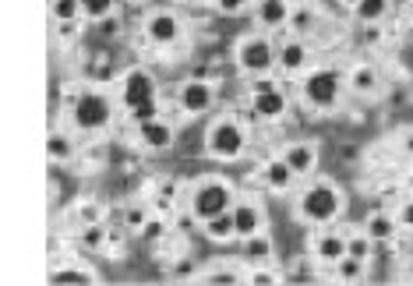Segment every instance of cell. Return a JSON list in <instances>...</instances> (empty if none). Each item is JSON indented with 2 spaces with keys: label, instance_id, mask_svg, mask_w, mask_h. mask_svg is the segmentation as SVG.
<instances>
[{
  "label": "cell",
  "instance_id": "1",
  "mask_svg": "<svg viewBox=\"0 0 413 286\" xmlns=\"http://www.w3.org/2000/svg\"><path fill=\"white\" fill-rule=\"evenodd\" d=\"M339 212V194L332 184H314L301 194V216L311 223H328Z\"/></svg>",
  "mask_w": 413,
  "mask_h": 286
},
{
  "label": "cell",
  "instance_id": "2",
  "mask_svg": "<svg viewBox=\"0 0 413 286\" xmlns=\"http://www.w3.org/2000/svg\"><path fill=\"white\" fill-rule=\"evenodd\" d=\"M244 149V131L233 120H219L208 127V152L215 159H237Z\"/></svg>",
  "mask_w": 413,
  "mask_h": 286
},
{
  "label": "cell",
  "instance_id": "3",
  "mask_svg": "<svg viewBox=\"0 0 413 286\" xmlns=\"http://www.w3.org/2000/svg\"><path fill=\"white\" fill-rule=\"evenodd\" d=\"M109 120V99L103 92H82L75 99V124L85 131H96Z\"/></svg>",
  "mask_w": 413,
  "mask_h": 286
},
{
  "label": "cell",
  "instance_id": "4",
  "mask_svg": "<svg viewBox=\"0 0 413 286\" xmlns=\"http://www.w3.org/2000/svg\"><path fill=\"white\" fill-rule=\"evenodd\" d=\"M276 60H279V53L272 50V43H269V39H244V43H240V50H237V64H240L244 71H251V75L269 71Z\"/></svg>",
  "mask_w": 413,
  "mask_h": 286
},
{
  "label": "cell",
  "instance_id": "5",
  "mask_svg": "<svg viewBox=\"0 0 413 286\" xmlns=\"http://www.w3.org/2000/svg\"><path fill=\"white\" fill-rule=\"evenodd\" d=\"M230 201H233V194H230V188H226V184L208 181V184H202V188L195 191L191 208H195V216H198V219H212V216L226 212V208H230Z\"/></svg>",
  "mask_w": 413,
  "mask_h": 286
},
{
  "label": "cell",
  "instance_id": "6",
  "mask_svg": "<svg viewBox=\"0 0 413 286\" xmlns=\"http://www.w3.org/2000/svg\"><path fill=\"white\" fill-rule=\"evenodd\" d=\"M304 95L314 106H321V110L336 106V99H339V75L336 71H311L308 82H304Z\"/></svg>",
  "mask_w": 413,
  "mask_h": 286
},
{
  "label": "cell",
  "instance_id": "7",
  "mask_svg": "<svg viewBox=\"0 0 413 286\" xmlns=\"http://www.w3.org/2000/svg\"><path fill=\"white\" fill-rule=\"evenodd\" d=\"M152 99H156V82H152L149 71H131L124 78V102H127V110H134L141 102H152Z\"/></svg>",
  "mask_w": 413,
  "mask_h": 286
},
{
  "label": "cell",
  "instance_id": "8",
  "mask_svg": "<svg viewBox=\"0 0 413 286\" xmlns=\"http://www.w3.org/2000/svg\"><path fill=\"white\" fill-rule=\"evenodd\" d=\"M145 32H149V39H152V43H173V39H177V32H181V21H177L170 11H159V14H152V18H149Z\"/></svg>",
  "mask_w": 413,
  "mask_h": 286
},
{
  "label": "cell",
  "instance_id": "9",
  "mask_svg": "<svg viewBox=\"0 0 413 286\" xmlns=\"http://www.w3.org/2000/svg\"><path fill=\"white\" fill-rule=\"evenodd\" d=\"M181 106L188 113H205L208 106H212V85H205V82H188L181 89Z\"/></svg>",
  "mask_w": 413,
  "mask_h": 286
},
{
  "label": "cell",
  "instance_id": "10",
  "mask_svg": "<svg viewBox=\"0 0 413 286\" xmlns=\"http://www.w3.org/2000/svg\"><path fill=\"white\" fill-rule=\"evenodd\" d=\"M138 134H141V142H145L149 149H170V145H173V127L163 124L159 117L149 120V124H138Z\"/></svg>",
  "mask_w": 413,
  "mask_h": 286
},
{
  "label": "cell",
  "instance_id": "11",
  "mask_svg": "<svg viewBox=\"0 0 413 286\" xmlns=\"http://www.w3.org/2000/svg\"><path fill=\"white\" fill-rule=\"evenodd\" d=\"M254 113L265 117V120H276L286 113V95L279 89H269V92H254Z\"/></svg>",
  "mask_w": 413,
  "mask_h": 286
},
{
  "label": "cell",
  "instance_id": "12",
  "mask_svg": "<svg viewBox=\"0 0 413 286\" xmlns=\"http://www.w3.org/2000/svg\"><path fill=\"white\" fill-rule=\"evenodd\" d=\"M233 223H237V233L240 237H254L262 230V212L254 205H237L233 208Z\"/></svg>",
  "mask_w": 413,
  "mask_h": 286
},
{
  "label": "cell",
  "instance_id": "13",
  "mask_svg": "<svg viewBox=\"0 0 413 286\" xmlns=\"http://www.w3.org/2000/svg\"><path fill=\"white\" fill-rule=\"evenodd\" d=\"M258 18H262V25L279 28V25L290 21V7H286V0H262L258 4Z\"/></svg>",
  "mask_w": 413,
  "mask_h": 286
},
{
  "label": "cell",
  "instance_id": "14",
  "mask_svg": "<svg viewBox=\"0 0 413 286\" xmlns=\"http://www.w3.org/2000/svg\"><path fill=\"white\" fill-rule=\"evenodd\" d=\"M205 233L212 237V240H230V237L237 233V223H233V208H226V212H219V216L205 219Z\"/></svg>",
  "mask_w": 413,
  "mask_h": 286
},
{
  "label": "cell",
  "instance_id": "15",
  "mask_svg": "<svg viewBox=\"0 0 413 286\" xmlns=\"http://www.w3.org/2000/svg\"><path fill=\"white\" fill-rule=\"evenodd\" d=\"M283 159L290 163V170H294V174H308L311 166H314V145H308V142H301V145H290Z\"/></svg>",
  "mask_w": 413,
  "mask_h": 286
},
{
  "label": "cell",
  "instance_id": "16",
  "mask_svg": "<svg viewBox=\"0 0 413 286\" xmlns=\"http://www.w3.org/2000/svg\"><path fill=\"white\" fill-rule=\"evenodd\" d=\"M314 255H318V258H325V262H339V258L346 255V240H343V237H336V233H325V237H318Z\"/></svg>",
  "mask_w": 413,
  "mask_h": 286
},
{
  "label": "cell",
  "instance_id": "17",
  "mask_svg": "<svg viewBox=\"0 0 413 286\" xmlns=\"http://www.w3.org/2000/svg\"><path fill=\"white\" fill-rule=\"evenodd\" d=\"M364 233H368L371 240H389V237L396 233V219H392V216H385V212H375V216L368 219Z\"/></svg>",
  "mask_w": 413,
  "mask_h": 286
},
{
  "label": "cell",
  "instance_id": "18",
  "mask_svg": "<svg viewBox=\"0 0 413 286\" xmlns=\"http://www.w3.org/2000/svg\"><path fill=\"white\" fill-rule=\"evenodd\" d=\"M294 177H297V174L290 170L286 159H272V163L265 166V181H269V188H290Z\"/></svg>",
  "mask_w": 413,
  "mask_h": 286
},
{
  "label": "cell",
  "instance_id": "19",
  "mask_svg": "<svg viewBox=\"0 0 413 286\" xmlns=\"http://www.w3.org/2000/svg\"><path fill=\"white\" fill-rule=\"evenodd\" d=\"M279 64H283L286 71H301V68L308 64V50H304V43H286V46L279 50Z\"/></svg>",
  "mask_w": 413,
  "mask_h": 286
},
{
  "label": "cell",
  "instance_id": "20",
  "mask_svg": "<svg viewBox=\"0 0 413 286\" xmlns=\"http://www.w3.org/2000/svg\"><path fill=\"white\" fill-rule=\"evenodd\" d=\"M353 11H357V18H360V21L375 25V21H382V18L389 14V0H360Z\"/></svg>",
  "mask_w": 413,
  "mask_h": 286
},
{
  "label": "cell",
  "instance_id": "21",
  "mask_svg": "<svg viewBox=\"0 0 413 286\" xmlns=\"http://www.w3.org/2000/svg\"><path fill=\"white\" fill-rule=\"evenodd\" d=\"M46 152H50L57 163H68V159L75 156V145H71V138H68V134H60V131H57V134H50V142H46Z\"/></svg>",
  "mask_w": 413,
  "mask_h": 286
},
{
  "label": "cell",
  "instance_id": "22",
  "mask_svg": "<svg viewBox=\"0 0 413 286\" xmlns=\"http://www.w3.org/2000/svg\"><path fill=\"white\" fill-rule=\"evenodd\" d=\"M272 255V240H265V237H244V258H254V262H262V258H269Z\"/></svg>",
  "mask_w": 413,
  "mask_h": 286
},
{
  "label": "cell",
  "instance_id": "23",
  "mask_svg": "<svg viewBox=\"0 0 413 286\" xmlns=\"http://www.w3.org/2000/svg\"><path fill=\"white\" fill-rule=\"evenodd\" d=\"M336 265H339V280H346V283H353V280H360V276H364V258L343 255Z\"/></svg>",
  "mask_w": 413,
  "mask_h": 286
},
{
  "label": "cell",
  "instance_id": "24",
  "mask_svg": "<svg viewBox=\"0 0 413 286\" xmlns=\"http://www.w3.org/2000/svg\"><path fill=\"white\" fill-rule=\"evenodd\" d=\"M50 283H96V276L85 269H57L50 276Z\"/></svg>",
  "mask_w": 413,
  "mask_h": 286
},
{
  "label": "cell",
  "instance_id": "25",
  "mask_svg": "<svg viewBox=\"0 0 413 286\" xmlns=\"http://www.w3.org/2000/svg\"><path fill=\"white\" fill-rule=\"evenodd\" d=\"M53 14L60 21H78V14L85 11H82V0H53Z\"/></svg>",
  "mask_w": 413,
  "mask_h": 286
},
{
  "label": "cell",
  "instance_id": "26",
  "mask_svg": "<svg viewBox=\"0 0 413 286\" xmlns=\"http://www.w3.org/2000/svg\"><path fill=\"white\" fill-rule=\"evenodd\" d=\"M350 82H353V89H357V92H371V89L378 85V75H375L371 68H357V71L350 75Z\"/></svg>",
  "mask_w": 413,
  "mask_h": 286
},
{
  "label": "cell",
  "instance_id": "27",
  "mask_svg": "<svg viewBox=\"0 0 413 286\" xmlns=\"http://www.w3.org/2000/svg\"><path fill=\"white\" fill-rule=\"evenodd\" d=\"M82 244H85V248H92V251H100V248L106 244L103 223H89V226H85V233H82Z\"/></svg>",
  "mask_w": 413,
  "mask_h": 286
},
{
  "label": "cell",
  "instance_id": "28",
  "mask_svg": "<svg viewBox=\"0 0 413 286\" xmlns=\"http://www.w3.org/2000/svg\"><path fill=\"white\" fill-rule=\"evenodd\" d=\"M371 244H375V240H371L368 233H364V237H350V240H346V255L368 262V258H371Z\"/></svg>",
  "mask_w": 413,
  "mask_h": 286
},
{
  "label": "cell",
  "instance_id": "29",
  "mask_svg": "<svg viewBox=\"0 0 413 286\" xmlns=\"http://www.w3.org/2000/svg\"><path fill=\"white\" fill-rule=\"evenodd\" d=\"M156 117H159L156 99H152V102H141V106H134V110H131V120H134V124H149V120H156Z\"/></svg>",
  "mask_w": 413,
  "mask_h": 286
},
{
  "label": "cell",
  "instance_id": "30",
  "mask_svg": "<svg viewBox=\"0 0 413 286\" xmlns=\"http://www.w3.org/2000/svg\"><path fill=\"white\" fill-rule=\"evenodd\" d=\"M138 233H141V240L152 244V240H159V237L166 233V223H163V219H145V226H141Z\"/></svg>",
  "mask_w": 413,
  "mask_h": 286
},
{
  "label": "cell",
  "instance_id": "31",
  "mask_svg": "<svg viewBox=\"0 0 413 286\" xmlns=\"http://www.w3.org/2000/svg\"><path fill=\"white\" fill-rule=\"evenodd\" d=\"M109 7H113V0H82V11L89 14V18H106L109 14Z\"/></svg>",
  "mask_w": 413,
  "mask_h": 286
},
{
  "label": "cell",
  "instance_id": "32",
  "mask_svg": "<svg viewBox=\"0 0 413 286\" xmlns=\"http://www.w3.org/2000/svg\"><path fill=\"white\" fill-rule=\"evenodd\" d=\"M208 283H240V272H230V269H215L205 276Z\"/></svg>",
  "mask_w": 413,
  "mask_h": 286
},
{
  "label": "cell",
  "instance_id": "33",
  "mask_svg": "<svg viewBox=\"0 0 413 286\" xmlns=\"http://www.w3.org/2000/svg\"><path fill=\"white\" fill-rule=\"evenodd\" d=\"M100 32H103V39H113L120 32V21L113 14H106V18H100Z\"/></svg>",
  "mask_w": 413,
  "mask_h": 286
},
{
  "label": "cell",
  "instance_id": "34",
  "mask_svg": "<svg viewBox=\"0 0 413 286\" xmlns=\"http://www.w3.org/2000/svg\"><path fill=\"white\" fill-rule=\"evenodd\" d=\"M124 223H127L131 230H141V226H145V208H127Z\"/></svg>",
  "mask_w": 413,
  "mask_h": 286
},
{
  "label": "cell",
  "instance_id": "35",
  "mask_svg": "<svg viewBox=\"0 0 413 286\" xmlns=\"http://www.w3.org/2000/svg\"><path fill=\"white\" fill-rule=\"evenodd\" d=\"M215 4H219V11H222V14H237V11H244V4H247V0H215Z\"/></svg>",
  "mask_w": 413,
  "mask_h": 286
},
{
  "label": "cell",
  "instance_id": "36",
  "mask_svg": "<svg viewBox=\"0 0 413 286\" xmlns=\"http://www.w3.org/2000/svg\"><path fill=\"white\" fill-rule=\"evenodd\" d=\"M290 25H294L297 32H304V28L311 25V14H308V11H297V14H290Z\"/></svg>",
  "mask_w": 413,
  "mask_h": 286
},
{
  "label": "cell",
  "instance_id": "37",
  "mask_svg": "<svg viewBox=\"0 0 413 286\" xmlns=\"http://www.w3.org/2000/svg\"><path fill=\"white\" fill-rule=\"evenodd\" d=\"M82 223H100V205H82Z\"/></svg>",
  "mask_w": 413,
  "mask_h": 286
},
{
  "label": "cell",
  "instance_id": "38",
  "mask_svg": "<svg viewBox=\"0 0 413 286\" xmlns=\"http://www.w3.org/2000/svg\"><path fill=\"white\" fill-rule=\"evenodd\" d=\"M173 276H177V280H184V276L191 280V276H195V265H191V262H177V265H173Z\"/></svg>",
  "mask_w": 413,
  "mask_h": 286
},
{
  "label": "cell",
  "instance_id": "39",
  "mask_svg": "<svg viewBox=\"0 0 413 286\" xmlns=\"http://www.w3.org/2000/svg\"><path fill=\"white\" fill-rule=\"evenodd\" d=\"M399 223H403V226H413V201H407V205L399 208Z\"/></svg>",
  "mask_w": 413,
  "mask_h": 286
},
{
  "label": "cell",
  "instance_id": "40",
  "mask_svg": "<svg viewBox=\"0 0 413 286\" xmlns=\"http://www.w3.org/2000/svg\"><path fill=\"white\" fill-rule=\"evenodd\" d=\"M378 39H382V28L378 25H368L364 28V43H378Z\"/></svg>",
  "mask_w": 413,
  "mask_h": 286
},
{
  "label": "cell",
  "instance_id": "41",
  "mask_svg": "<svg viewBox=\"0 0 413 286\" xmlns=\"http://www.w3.org/2000/svg\"><path fill=\"white\" fill-rule=\"evenodd\" d=\"M339 159H343V163H353V159H357V149H353V145H343V149H339Z\"/></svg>",
  "mask_w": 413,
  "mask_h": 286
},
{
  "label": "cell",
  "instance_id": "42",
  "mask_svg": "<svg viewBox=\"0 0 413 286\" xmlns=\"http://www.w3.org/2000/svg\"><path fill=\"white\" fill-rule=\"evenodd\" d=\"M251 283H276V276H272V272H254Z\"/></svg>",
  "mask_w": 413,
  "mask_h": 286
},
{
  "label": "cell",
  "instance_id": "43",
  "mask_svg": "<svg viewBox=\"0 0 413 286\" xmlns=\"http://www.w3.org/2000/svg\"><path fill=\"white\" fill-rule=\"evenodd\" d=\"M177 226H181V230H191V226H195V219H191V216H181V223H177Z\"/></svg>",
  "mask_w": 413,
  "mask_h": 286
},
{
  "label": "cell",
  "instance_id": "44",
  "mask_svg": "<svg viewBox=\"0 0 413 286\" xmlns=\"http://www.w3.org/2000/svg\"><path fill=\"white\" fill-rule=\"evenodd\" d=\"M343 4H346V7H357V4H360V0H343Z\"/></svg>",
  "mask_w": 413,
  "mask_h": 286
},
{
  "label": "cell",
  "instance_id": "45",
  "mask_svg": "<svg viewBox=\"0 0 413 286\" xmlns=\"http://www.w3.org/2000/svg\"><path fill=\"white\" fill-rule=\"evenodd\" d=\"M407 149H410V152H413V134H410V138H407Z\"/></svg>",
  "mask_w": 413,
  "mask_h": 286
},
{
  "label": "cell",
  "instance_id": "46",
  "mask_svg": "<svg viewBox=\"0 0 413 286\" xmlns=\"http://www.w3.org/2000/svg\"><path fill=\"white\" fill-rule=\"evenodd\" d=\"M410 21H413V0H410Z\"/></svg>",
  "mask_w": 413,
  "mask_h": 286
},
{
  "label": "cell",
  "instance_id": "47",
  "mask_svg": "<svg viewBox=\"0 0 413 286\" xmlns=\"http://www.w3.org/2000/svg\"><path fill=\"white\" fill-rule=\"evenodd\" d=\"M410 237H413V226H410Z\"/></svg>",
  "mask_w": 413,
  "mask_h": 286
}]
</instances>
